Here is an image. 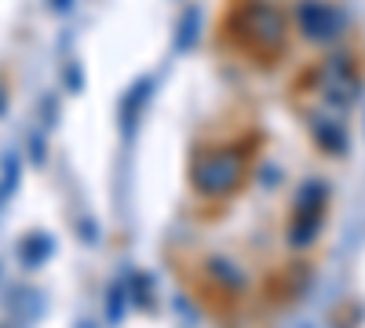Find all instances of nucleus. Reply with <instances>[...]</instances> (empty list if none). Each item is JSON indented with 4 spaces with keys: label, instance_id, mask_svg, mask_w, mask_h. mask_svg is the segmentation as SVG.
<instances>
[{
    "label": "nucleus",
    "instance_id": "20e7f679",
    "mask_svg": "<svg viewBox=\"0 0 365 328\" xmlns=\"http://www.w3.org/2000/svg\"><path fill=\"white\" fill-rule=\"evenodd\" d=\"M296 22L303 29V37L307 41H332L344 29V15L332 8V4H322V0H303V4L296 8Z\"/></svg>",
    "mask_w": 365,
    "mask_h": 328
},
{
    "label": "nucleus",
    "instance_id": "f03ea898",
    "mask_svg": "<svg viewBox=\"0 0 365 328\" xmlns=\"http://www.w3.org/2000/svg\"><path fill=\"white\" fill-rule=\"evenodd\" d=\"M194 186L208 197H223L241 183V157L234 150H220V154H205L194 161Z\"/></svg>",
    "mask_w": 365,
    "mask_h": 328
},
{
    "label": "nucleus",
    "instance_id": "0eeeda50",
    "mask_svg": "<svg viewBox=\"0 0 365 328\" xmlns=\"http://www.w3.org/2000/svg\"><path fill=\"white\" fill-rule=\"evenodd\" d=\"M197 22H201L197 8H187V15H182V26H179V33H175V48H179V51H187V48L194 44V37H197Z\"/></svg>",
    "mask_w": 365,
    "mask_h": 328
},
{
    "label": "nucleus",
    "instance_id": "9d476101",
    "mask_svg": "<svg viewBox=\"0 0 365 328\" xmlns=\"http://www.w3.org/2000/svg\"><path fill=\"white\" fill-rule=\"evenodd\" d=\"M120 314H125V288L113 285L110 288V321H120Z\"/></svg>",
    "mask_w": 365,
    "mask_h": 328
},
{
    "label": "nucleus",
    "instance_id": "f257e3e1",
    "mask_svg": "<svg viewBox=\"0 0 365 328\" xmlns=\"http://www.w3.org/2000/svg\"><path fill=\"white\" fill-rule=\"evenodd\" d=\"M230 29L245 48H256V51H267V55L278 51L282 41H285V18L274 11L267 0H241L234 18H230Z\"/></svg>",
    "mask_w": 365,
    "mask_h": 328
},
{
    "label": "nucleus",
    "instance_id": "423d86ee",
    "mask_svg": "<svg viewBox=\"0 0 365 328\" xmlns=\"http://www.w3.org/2000/svg\"><path fill=\"white\" fill-rule=\"evenodd\" d=\"M146 99H150V80H135V84L128 88L125 102H120V128H125V135L135 132V125H139V110L146 106Z\"/></svg>",
    "mask_w": 365,
    "mask_h": 328
},
{
    "label": "nucleus",
    "instance_id": "6e6552de",
    "mask_svg": "<svg viewBox=\"0 0 365 328\" xmlns=\"http://www.w3.org/2000/svg\"><path fill=\"white\" fill-rule=\"evenodd\" d=\"M48 252H51V241H48V237H34V241H26L22 259H26L29 266H37L41 259H48Z\"/></svg>",
    "mask_w": 365,
    "mask_h": 328
},
{
    "label": "nucleus",
    "instance_id": "1a4fd4ad",
    "mask_svg": "<svg viewBox=\"0 0 365 328\" xmlns=\"http://www.w3.org/2000/svg\"><path fill=\"white\" fill-rule=\"evenodd\" d=\"M212 270H216V277L223 281V285H241V274H237V266H230V263H223V259H216L212 263Z\"/></svg>",
    "mask_w": 365,
    "mask_h": 328
},
{
    "label": "nucleus",
    "instance_id": "7ed1b4c3",
    "mask_svg": "<svg viewBox=\"0 0 365 328\" xmlns=\"http://www.w3.org/2000/svg\"><path fill=\"white\" fill-rule=\"evenodd\" d=\"M322 201H325L322 183H307L296 194V216H292V226H289V241L296 248H307L314 241V233L322 226Z\"/></svg>",
    "mask_w": 365,
    "mask_h": 328
},
{
    "label": "nucleus",
    "instance_id": "9b49d317",
    "mask_svg": "<svg viewBox=\"0 0 365 328\" xmlns=\"http://www.w3.org/2000/svg\"><path fill=\"white\" fill-rule=\"evenodd\" d=\"M318 139H322L325 146H332V150H340V146H344V135L332 128V125H318Z\"/></svg>",
    "mask_w": 365,
    "mask_h": 328
},
{
    "label": "nucleus",
    "instance_id": "39448f33",
    "mask_svg": "<svg viewBox=\"0 0 365 328\" xmlns=\"http://www.w3.org/2000/svg\"><path fill=\"white\" fill-rule=\"evenodd\" d=\"M322 92L332 99V102H340V106H347V102H354V95H358V84H354V73H351V63L347 58H329V63L322 66Z\"/></svg>",
    "mask_w": 365,
    "mask_h": 328
}]
</instances>
